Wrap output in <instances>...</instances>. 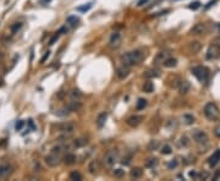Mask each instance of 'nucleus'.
<instances>
[{"label": "nucleus", "instance_id": "nucleus-51", "mask_svg": "<svg viewBox=\"0 0 220 181\" xmlns=\"http://www.w3.org/2000/svg\"><path fill=\"white\" fill-rule=\"evenodd\" d=\"M1 59H2V53L0 51V60H1Z\"/></svg>", "mask_w": 220, "mask_h": 181}, {"label": "nucleus", "instance_id": "nucleus-18", "mask_svg": "<svg viewBox=\"0 0 220 181\" xmlns=\"http://www.w3.org/2000/svg\"><path fill=\"white\" fill-rule=\"evenodd\" d=\"M106 117H108V114L106 113H100L97 117V126L98 127H103L105 121H106Z\"/></svg>", "mask_w": 220, "mask_h": 181}, {"label": "nucleus", "instance_id": "nucleus-35", "mask_svg": "<svg viewBox=\"0 0 220 181\" xmlns=\"http://www.w3.org/2000/svg\"><path fill=\"white\" fill-rule=\"evenodd\" d=\"M184 120H185V122H186L187 125H191V124L194 121V117H193L192 115H189V114H186V115H184Z\"/></svg>", "mask_w": 220, "mask_h": 181}, {"label": "nucleus", "instance_id": "nucleus-28", "mask_svg": "<svg viewBox=\"0 0 220 181\" xmlns=\"http://www.w3.org/2000/svg\"><path fill=\"white\" fill-rule=\"evenodd\" d=\"M92 6H93V4H92V2H88V4H86V5L78 6V7H77V11H80V12H86V11H88Z\"/></svg>", "mask_w": 220, "mask_h": 181}, {"label": "nucleus", "instance_id": "nucleus-6", "mask_svg": "<svg viewBox=\"0 0 220 181\" xmlns=\"http://www.w3.org/2000/svg\"><path fill=\"white\" fill-rule=\"evenodd\" d=\"M45 163L47 165L54 168V167H58L60 164V154H56V153H53L50 152L47 157H45Z\"/></svg>", "mask_w": 220, "mask_h": 181}, {"label": "nucleus", "instance_id": "nucleus-3", "mask_svg": "<svg viewBox=\"0 0 220 181\" xmlns=\"http://www.w3.org/2000/svg\"><path fill=\"white\" fill-rule=\"evenodd\" d=\"M192 75L199 81V82H205L208 80V76H209V72H208V69L204 68V66H194L192 69Z\"/></svg>", "mask_w": 220, "mask_h": 181}, {"label": "nucleus", "instance_id": "nucleus-40", "mask_svg": "<svg viewBox=\"0 0 220 181\" xmlns=\"http://www.w3.org/2000/svg\"><path fill=\"white\" fill-rule=\"evenodd\" d=\"M199 5H201V2H198V1H194V2H192V4L189 5V9H193V10H196V9H198V7H199Z\"/></svg>", "mask_w": 220, "mask_h": 181}, {"label": "nucleus", "instance_id": "nucleus-20", "mask_svg": "<svg viewBox=\"0 0 220 181\" xmlns=\"http://www.w3.org/2000/svg\"><path fill=\"white\" fill-rule=\"evenodd\" d=\"M205 31V27H204V25L203 23H197L193 28H192V35H202L203 32Z\"/></svg>", "mask_w": 220, "mask_h": 181}, {"label": "nucleus", "instance_id": "nucleus-12", "mask_svg": "<svg viewBox=\"0 0 220 181\" xmlns=\"http://www.w3.org/2000/svg\"><path fill=\"white\" fill-rule=\"evenodd\" d=\"M99 168H100L99 162H98L97 159H94V160H92V162L88 164V173H89L91 175H95V174L98 173Z\"/></svg>", "mask_w": 220, "mask_h": 181}, {"label": "nucleus", "instance_id": "nucleus-27", "mask_svg": "<svg viewBox=\"0 0 220 181\" xmlns=\"http://www.w3.org/2000/svg\"><path fill=\"white\" fill-rule=\"evenodd\" d=\"M146 107H147V101H146V99H143V98H139V99H138V102H137L136 109H137V110H142V109H144Z\"/></svg>", "mask_w": 220, "mask_h": 181}, {"label": "nucleus", "instance_id": "nucleus-10", "mask_svg": "<svg viewBox=\"0 0 220 181\" xmlns=\"http://www.w3.org/2000/svg\"><path fill=\"white\" fill-rule=\"evenodd\" d=\"M142 120H143L142 116H139V115H132V116H130L127 119V125L131 126V127H137L142 122Z\"/></svg>", "mask_w": 220, "mask_h": 181}, {"label": "nucleus", "instance_id": "nucleus-37", "mask_svg": "<svg viewBox=\"0 0 220 181\" xmlns=\"http://www.w3.org/2000/svg\"><path fill=\"white\" fill-rule=\"evenodd\" d=\"M157 164H158V159H156V158L153 159V158H152V159H149V160L147 162V164H146V165H147V167H149V168H153V167H156Z\"/></svg>", "mask_w": 220, "mask_h": 181}, {"label": "nucleus", "instance_id": "nucleus-7", "mask_svg": "<svg viewBox=\"0 0 220 181\" xmlns=\"http://www.w3.org/2000/svg\"><path fill=\"white\" fill-rule=\"evenodd\" d=\"M192 137H193V140H194L197 143H201V145L208 142V136H207V134L203 132V131H201V130H194V131L192 132Z\"/></svg>", "mask_w": 220, "mask_h": 181}, {"label": "nucleus", "instance_id": "nucleus-11", "mask_svg": "<svg viewBox=\"0 0 220 181\" xmlns=\"http://www.w3.org/2000/svg\"><path fill=\"white\" fill-rule=\"evenodd\" d=\"M218 55H219V48H218V45H210L209 47V49H208V51H207V59H215V58H218Z\"/></svg>", "mask_w": 220, "mask_h": 181}, {"label": "nucleus", "instance_id": "nucleus-14", "mask_svg": "<svg viewBox=\"0 0 220 181\" xmlns=\"http://www.w3.org/2000/svg\"><path fill=\"white\" fill-rule=\"evenodd\" d=\"M76 155L73 154V153H67L65 157H64V163L66 164V165H72V164H75L76 163Z\"/></svg>", "mask_w": 220, "mask_h": 181}, {"label": "nucleus", "instance_id": "nucleus-31", "mask_svg": "<svg viewBox=\"0 0 220 181\" xmlns=\"http://www.w3.org/2000/svg\"><path fill=\"white\" fill-rule=\"evenodd\" d=\"M71 113V110L67 108V107H65V108L60 109L59 111H56V115H59V116H66V115H68Z\"/></svg>", "mask_w": 220, "mask_h": 181}, {"label": "nucleus", "instance_id": "nucleus-13", "mask_svg": "<svg viewBox=\"0 0 220 181\" xmlns=\"http://www.w3.org/2000/svg\"><path fill=\"white\" fill-rule=\"evenodd\" d=\"M116 75H118V77H119L120 80H124V78H126V77L130 75V70H128V68H127V66L122 65V66L118 68V70H116Z\"/></svg>", "mask_w": 220, "mask_h": 181}, {"label": "nucleus", "instance_id": "nucleus-16", "mask_svg": "<svg viewBox=\"0 0 220 181\" xmlns=\"http://www.w3.org/2000/svg\"><path fill=\"white\" fill-rule=\"evenodd\" d=\"M168 56H169V53H168V51H160V53H158V55L156 56L154 63H156V64L164 63V61L168 59Z\"/></svg>", "mask_w": 220, "mask_h": 181}, {"label": "nucleus", "instance_id": "nucleus-17", "mask_svg": "<svg viewBox=\"0 0 220 181\" xmlns=\"http://www.w3.org/2000/svg\"><path fill=\"white\" fill-rule=\"evenodd\" d=\"M22 26H23L22 22H15V23H12V25L10 26V35H11V36L16 35V33L22 28Z\"/></svg>", "mask_w": 220, "mask_h": 181}, {"label": "nucleus", "instance_id": "nucleus-47", "mask_svg": "<svg viewBox=\"0 0 220 181\" xmlns=\"http://www.w3.org/2000/svg\"><path fill=\"white\" fill-rule=\"evenodd\" d=\"M147 1H148V0H141V1L138 2V6H142V5H143L144 2H147Z\"/></svg>", "mask_w": 220, "mask_h": 181}, {"label": "nucleus", "instance_id": "nucleus-15", "mask_svg": "<svg viewBox=\"0 0 220 181\" xmlns=\"http://www.w3.org/2000/svg\"><path fill=\"white\" fill-rule=\"evenodd\" d=\"M220 160V149H218L215 153H213V155L209 158V165L210 167H215Z\"/></svg>", "mask_w": 220, "mask_h": 181}, {"label": "nucleus", "instance_id": "nucleus-50", "mask_svg": "<svg viewBox=\"0 0 220 181\" xmlns=\"http://www.w3.org/2000/svg\"><path fill=\"white\" fill-rule=\"evenodd\" d=\"M45 1H47V2H49L50 0H40V2H45Z\"/></svg>", "mask_w": 220, "mask_h": 181}, {"label": "nucleus", "instance_id": "nucleus-43", "mask_svg": "<svg viewBox=\"0 0 220 181\" xmlns=\"http://www.w3.org/2000/svg\"><path fill=\"white\" fill-rule=\"evenodd\" d=\"M22 126H23V121H19V122L16 124V126H15V127H16V130H17V131H20V130L22 129Z\"/></svg>", "mask_w": 220, "mask_h": 181}, {"label": "nucleus", "instance_id": "nucleus-33", "mask_svg": "<svg viewBox=\"0 0 220 181\" xmlns=\"http://www.w3.org/2000/svg\"><path fill=\"white\" fill-rule=\"evenodd\" d=\"M67 22H68L70 25H72V26H76L77 22H78V19H77L76 16H68V17H67Z\"/></svg>", "mask_w": 220, "mask_h": 181}, {"label": "nucleus", "instance_id": "nucleus-36", "mask_svg": "<svg viewBox=\"0 0 220 181\" xmlns=\"http://www.w3.org/2000/svg\"><path fill=\"white\" fill-rule=\"evenodd\" d=\"M158 147H159L158 141H151V143L148 145V149H149V150H154V149H157Z\"/></svg>", "mask_w": 220, "mask_h": 181}, {"label": "nucleus", "instance_id": "nucleus-44", "mask_svg": "<svg viewBox=\"0 0 220 181\" xmlns=\"http://www.w3.org/2000/svg\"><path fill=\"white\" fill-rule=\"evenodd\" d=\"M67 31H68V30L66 28V26H64V27H61V28L59 30L58 33H59V35H64V33H67Z\"/></svg>", "mask_w": 220, "mask_h": 181}, {"label": "nucleus", "instance_id": "nucleus-9", "mask_svg": "<svg viewBox=\"0 0 220 181\" xmlns=\"http://www.w3.org/2000/svg\"><path fill=\"white\" fill-rule=\"evenodd\" d=\"M11 174V165L7 163L0 164V179H5Z\"/></svg>", "mask_w": 220, "mask_h": 181}, {"label": "nucleus", "instance_id": "nucleus-29", "mask_svg": "<svg viewBox=\"0 0 220 181\" xmlns=\"http://www.w3.org/2000/svg\"><path fill=\"white\" fill-rule=\"evenodd\" d=\"M70 180H76V181L82 180V175H81L78 171H72V173L70 174Z\"/></svg>", "mask_w": 220, "mask_h": 181}, {"label": "nucleus", "instance_id": "nucleus-19", "mask_svg": "<svg viewBox=\"0 0 220 181\" xmlns=\"http://www.w3.org/2000/svg\"><path fill=\"white\" fill-rule=\"evenodd\" d=\"M67 108L71 110V113L72 111H78L81 109V103H80V101H71L67 104Z\"/></svg>", "mask_w": 220, "mask_h": 181}, {"label": "nucleus", "instance_id": "nucleus-48", "mask_svg": "<svg viewBox=\"0 0 220 181\" xmlns=\"http://www.w3.org/2000/svg\"><path fill=\"white\" fill-rule=\"evenodd\" d=\"M28 122H30V126H31L32 129H34V125H33V120H30Z\"/></svg>", "mask_w": 220, "mask_h": 181}, {"label": "nucleus", "instance_id": "nucleus-49", "mask_svg": "<svg viewBox=\"0 0 220 181\" xmlns=\"http://www.w3.org/2000/svg\"><path fill=\"white\" fill-rule=\"evenodd\" d=\"M2 84H4V81H2V78H1V77H0V87H1V86H2Z\"/></svg>", "mask_w": 220, "mask_h": 181}, {"label": "nucleus", "instance_id": "nucleus-30", "mask_svg": "<svg viewBox=\"0 0 220 181\" xmlns=\"http://www.w3.org/2000/svg\"><path fill=\"white\" fill-rule=\"evenodd\" d=\"M189 48H191V50L193 53H197L201 49V44H199V42H192L191 45H189Z\"/></svg>", "mask_w": 220, "mask_h": 181}, {"label": "nucleus", "instance_id": "nucleus-24", "mask_svg": "<svg viewBox=\"0 0 220 181\" xmlns=\"http://www.w3.org/2000/svg\"><path fill=\"white\" fill-rule=\"evenodd\" d=\"M143 91H144L146 93H152V92L154 91V84H153V82H151V81L144 82V84H143Z\"/></svg>", "mask_w": 220, "mask_h": 181}, {"label": "nucleus", "instance_id": "nucleus-38", "mask_svg": "<svg viewBox=\"0 0 220 181\" xmlns=\"http://www.w3.org/2000/svg\"><path fill=\"white\" fill-rule=\"evenodd\" d=\"M158 76H159V72L156 70H149L146 73V77H158Z\"/></svg>", "mask_w": 220, "mask_h": 181}, {"label": "nucleus", "instance_id": "nucleus-34", "mask_svg": "<svg viewBox=\"0 0 220 181\" xmlns=\"http://www.w3.org/2000/svg\"><path fill=\"white\" fill-rule=\"evenodd\" d=\"M124 170L122 169H115L114 171H113V175L115 176V178H122L124 176Z\"/></svg>", "mask_w": 220, "mask_h": 181}, {"label": "nucleus", "instance_id": "nucleus-2", "mask_svg": "<svg viewBox=\"0 0 220 181\" xmlns=\"http://www.w3.org/2000/svg\"><path fill=\"white\" fill-rule=\"evenodd\" d=\"M204 115L208 120H217L219 117V109L214 103H208L204 107Z\"/></svg>", "mask_w": 220, "mask_h": 181}, {"label": "nucleus", "instance_id": "nucleus-21", "mask_svg": "<svg viewBox=\"0 0 220 181\" xmlns=\"http://www.w3.org/2000/svg\"><path fill=\"white\" fill-rule=\"evenodd\" d=\"M179 91L181 94H186L189 91V83L187 81H181L180 82V86H179Z\"/></svg>", "mask_w": 220, "mask_h": 181}, {"label": "nucleus", "instance_id": "nucleus-46", "mask_svg": "<svg viewBox=\"0 0 220 181\" xmlns=\"http://www.w3.org/2000/svg\"><path fill=\"white\" fill-rule=\"evenodd\" d=\"M215 135H217L218 137H220V125L215 129Z\"/></svg>", "mask_w": 220, "mask_h": 181}, {"label": "nucleus", "instance_id": "nucleus-45", "mask_svg": "<svg viewBox=\"0 0 220 181\" xmlns=\"http://www.w3.org/2000/svg\"><path fill=\"white\" fill-rule=\"evenodd\" d=\"M189 176H191V178H197L198 174H197L196 171H189Z\"/></svg>", "mask_w": 220, "mask_h": 181}, {"label": "nucleus", "instance_id": "nucleus-23", "mask_svg": "<svg viewBox=\"0 0 220 181\" xmlns=\"http://www.w3.org/2000/svg\"><path fill=\"white\" fill-rule=\"evenodd\" d=\"M163 64H164L165 68H175L177 65V60L174 59V58H168Z\"/></svg>", "mask_w": 220, "mask_h": 181}, {"label": "nucleus", "instance_id": "nucleus-26", "mask_svg": "<svg viewBox=\"0 0 220 181\" xmlns=\"http://www.w3.org/2000/svg\"><path fill=\"white\" fill-rule=\"evenodd\" d=\"M86 145H87V140H85V138H77V140L73 141V147H76V148L83 147Z\"/></svg>", "mask_w": 220, "mask_h": 181}, {"label": "nucleus", "instance_id": "nucleus-39", "mask_svg": "<svg viewBox=\"0 0 220 181\" xmlns=\"http://www.w3.org/2000/svg\"><path fill=\"white\" fill-rule=\"evenodd\" d=\"M176 167H177V160H176V159H172V160L168 164V168H169V169H174V168H176Z\"/></svg>", "mask_w": 220, "mask_h": 181}, {"label": "nucleus", "instance_id": "nucleus-42", "mask_svg": "<svg viewBox=\"0 0 220 181\" xmlns=\"http://www.w3.org/2000/svg\"><path fill=\"white\" fill-rule=\"evenodd\" d=\"M58 38H59V35H56V36L53 37V38H52V39L49 40V45H53V44H54V43H55V42L58 40Z\"/></svg>", "mask_w": 220, "mask_h": 181}, {"label": "nucleus", "instance_id": "nucleus-4", "mask_svg": "<svg viewBox=\"0 0 220 181\" xmlns=\"http://www.w3.org/2000/svg\"><path fill=\"white\" fill-rule=\"evenodd\" d=\"M118 158H119L118 152L114 150V149H111V150L106 152V154L104 155V163H105V165H106L108 168H111V167H114L115 163L118 162Z\"/></svg>", "mask_w": 220, "mask_h": 181}, {"label": "nucleus", "instance_id": "nucleus-32", "mask_svg": "<svg viewBox=\"0 0 220 181\" xmlns=\"http://www.w3.org/2000/svg\"><path fill=\"white\" fill-rule=\"evenodd\" d=\"M161 154H165V155H168V154H171V147L168 145H165L164 147H161Z\"/></svg>", "mask_w": 220, "mask_h": 181}, {"label": "nucleus", "instance_id": "nucleus-1", "mask_svg": "<svg viewBox=\"0 0 220 181\" xmlns=\"http://www.w3.org/2000/svg\"><path fill=\"white\" fill-rule=\"evenodd\" d=\"M143 59H144V53L142 50H132V51L125 53L120 56L122 65H125L127 68L138 65Z\"/></svg>", "mask_w": 220, "mask_h": 181}, {"label": "nucleus", "instance_id": "nucleus-22", "mask_svg": "<svg viewBox=\"0 0 220 181\" xmlns=\"http://www.w3.org/2000/svg\"><path fill=\"white\" fill-rule=\"evenodd\" d=\"M142 175H143L142 168H133L131 170V178H133V179H139Z\"/></svg>", "mask_w": 220, "mask_h": 181}, {"label": "nucleus", "instance_id": "nucleus-8", "mask_svg": "<svg viewBox=\"0 0 220 181\" xmlns=\"http://www.w3.org/2000/svg\"><path fill=\"white\" fill-rule=\"evenodd\" d=\"M109 45L114 49L119 48L121 45V33L120 32H113L111 36H110V39H109Z\"/></svg>", "mask_w": 220, "mask_h": 181}, {"label": "nucleus", "instance_id": "nucleus-41", "mask_svg": "<svg viewBox=\"0 0 220 181\" xmlns=\"http://www.w3.org/2000/svg\"><path fill=\"white\" fill-rule=\"evenodd\" d=\"M49 55H50V51H47V53L43 55V58L40 59V64H43V63H44V61H45V60L49 58Z\"/></svg>", "mask_w": 220, "mask_h": 181}, {"label": "nucleus", "instance_id": "nucleus-25", "mask_svg": "<svg viewBox=\"0 0 220 181\" xmlns=\"http://www.w3.org/2000/svg\"><path fill=\"white\" fill-rule=\"evenodd\" d=\"M82 97V93L78 89H72L70 92V98L71 101H80V98Z\"/></svg>", "mask_w": 220, "mask_h": 181}, {"label": "nucleus", "instance_id": "nucleus-5", "mask_svg": "<svg viewBox=\"0 0 220 181\" xmlns=\"http://www.w3.org/2000/svg\"><path fill=\"white\" fill-rule=\"evenodd\" d=\"M73 131H75V125L72 122H65L63 125H60V132H61V138L66 140L70 136L73 135Z\"/></svg>", "mask_w": 220, "mask_h": 181}]
</instances>
